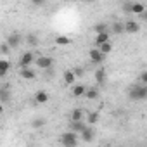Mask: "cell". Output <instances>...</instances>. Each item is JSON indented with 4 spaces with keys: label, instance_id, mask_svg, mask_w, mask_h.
I'll list each match as a JSON object with an SVG mask.
<instances>
[{
    "label": "cell",
    "instance_id": "obj_19",
    "mask_svg": "<svg viewBox=\"0 0 147 147\" xmlns=\"http://www.w3.org/2000/svg\"><path fill=\"white\" fill-rule=\"evenodd\" d=\"M109 40V33L107 31H102V33H97V36H95V43L99 45V43H104V42H107Z\"/></svg>",
    "mask_w": 147,
    "mask_h": 147
},
{
    "label": "cell",
    "instance_id": "obj_1",
    "mask_svg": "<svg viewBox=\"0 0 147 147\" xmlns=\"http://www.w3.org/2000/svg\"><path fill=\"white\" fill-rule=\"evenodd\" d=\"M130 99H133V100H144V99H147V87L144 83L133 87L130 90Z\"/></svg>",
    "mask_w": 147,
    "mask_h": 147
},
{
    "label": "cell",
    "instance_id": "obj_26",
    "mask_svg": "<svg viewBox=\"0 0 147 147\" xmlns=\"http://www.w3.org/2000/svg\"><path fill=\"white\" fill-rule=\"evenodd\" d=\"M43 125H45V119H43V118H38V119H35V121L31 123L33 128H42Z\"/></svg>",
    "mask_w": 147,
    "mask_h": 147
},
{
    "label": "cell",
    "instance_id": "obj_20",
    "mask_svg": "<svg viewBox=\"0 0 147 147\" xmlns=\"http://www.w3.org/2000/svg\"><path fill=\"white\" fill-rule=\"evenodd\" d=\"M80 119H83V111H82V109H73V113H71V121H80Z\"/></svg>",
    "mask_w": 147,
    "mask_h": 147
},
{
    "label": "cell",
    "instance_id": "obj_3",
    "mask_svg": "<svg viewBox=\"0 0 147 147\" xmlns=\"http://www.w3.org/2000/svg\"><path fill=\"white\" fill-rule=\"evenodd\" d=\"M52 64H54V59L49 57V55H40V57H36V67H40V69H50Z\"/></svg>",
    "mask_w": 147,
    "mask_h": 147
},
{
    "label": "cell",
    "instance_id": "obj_7",
    "mask_svg": "<svg viewBox=\"0 0 147 147\" xmlns=\"http://www.w3.org/2000/svg\"><path fill=\"white\" fill-rule=\"evenodd\" d=\"M123 24H125V33L133 35V33H138V31H140V24H138L137 21H133V19H130V21H126V23H123Z\"/></svg>",
    "mask_w": 147,
    "mask_h": 147
},
{
    "label": "cell",
    "instance_id": "obj_9",
    "mask_svg": "<svg viewBox=\"0 0 147 147\" xmlns=\"http://www.w3.org/2000/svg\"><path fill=\"white\" fill-rule=\"evenodd\" d=\"M95 82H97V85H104L106 83V67H97V71H95Z\"/></svg>",
    "mask_w": 147,
    "mask_h": 147
},
{
    "label": "cell",
    "instance_id": "obj_33",
    "mask_svg": "<svg viewBox=\"0 0 147 147\" xmlns=\"http://www.w3.org/2000/svg\"><path fill=\"white\" fill-rule=\"evenodd\" d=\"M2 111H4V106H2V104H0V114H2Z\"/></svg>",
    "mask_w": 147,
    "mask_h": 147
},
{
    "label": "cell",
    "instance_id": "obj_15",
    "mask_svg": "<svg viewBox=\"0 0 147 147\" xmlns=\"http://www.w3.org/2000/svg\"><path fill=\"white\" fill-rule=\"evenodd\" d=\"M83 95L90 100H95V99H99V88H87Z\"/></svg>",
    "mask_w": 147,
    "mask_h": 147
},
{
    "label": "cell",
    "instance_id": "obj_4",
    "mask_svg": "<svg viewBox=\"0 0 147 147\" xmlns=\"http://www.w3.org/2000/svg\"><path fill=\"white\" fill-rule=\"evenodd\" d=\"M88 57H90V61H92L94 64H100V62H104L106 54H102L99 49H92V50L88 52Z\"/></svg>",
    "mask_w": 147,
    "mask_h": 147
},
{
    "label": "cell",
    "instance_id": "obj_24",
    "mask_svg": "<svg viewBox=\"0 0 147 147\" xmlns=\"http://www.w3.org/2000/svg\"><path fill=\"white\" fill-rule=\"evenodd\" d=\"M95 33H102V31H107V23H100V24H95Z\"/></svg>",
    "mask_w": 147,
    "mask_h": 147
},
{
    "label": "cell",
    "instance_id": "obj_6",
    "mask_svg": "<svg viewBox=\"0 0 147 147\" xmlns=\"http://www.w3.org/2000/svg\"><path fill=\"white\" fill-rule=\"evenodd\" d=\"M21 42H23V36H21V35H18V33L9 35V36H7V40H5V43H7L11 49H18V47L21 45Z\"/></svg>",
    "mask_w": 147,
    "mask_h": 147
},
{
    "label": "cell",
    "instance_id": "obj_8",
    "mask_svg": "<svg viewBox=\"0 0 147 147\" xmlns=\"http://www.w3.org/2000/svg\"><path fill=\"white\" fill-rule=\"evenodd\" d=\"M80 133H82V138H83L85 142H92V140L95 138V130H94L92 126H85Z\"/></svg>",
    "mask_w": 147,
    "mask_h": 147
},
{
    "label": "cell",
    "instance_id": "obj_21",
    "mask_svg": "<svg viewBox=\"0 0 147 147\" xmlns=\"http://www.w3.org/2000/svg\"><path fill=\"white\" fill-rule=\"evenodd\" d=\"M111 30H113V33H116V35L119 33V35H121V33H125V24H123V23H113Z\"/></svg>",
    "mask_w": 147,
    "mask_h": 147
},
{
    "label": "cell",
    "instance_id": "obj_2",
    "mask_svg": "<svg viewBox=\"0 0 147 147\" xmlns=\"http://www.w3.org/2000/svg\"><path fill=\"white\" fill-rule=\"evenodd\" d=\"M61 142L64 144V147H75L78 144V135L75 131H67V133H62L61 137Z\"/></svg>",
    "mask_w": 147,
    "mask_h": 147
},
{
    "label": "cell",
    "instance_id": "obj_17",
    "mask_svg": "<svg viewBox=\"0 0 147 147\" xmlns=\"http://www.w3.org/2000/svg\"><path fill=\"white\" fill-rule=\"evenodd\" d=\"M85 90H87V87H83V85H75V87H73V95H75V97H83Z\"/></svg>",
    "mask_w": 147,
    "mask_h": 147
},
{
    "label": "cell",
    "instance_id": "obj_13",
    "mask_svg": "<svg viewBox=\"0 0 147 147\" xmlns=\"http://www.w3.org/2000/svg\"><path fill=\"white\" fill-rule=\"evenodd\" d=\"M85 126L87 125L83 123V119H80V121H71V131H75V133H80Z\"/></svg>",
    "mask_w": 147,
    "mask_h": 147
},
{
    "label": "cell",
    "instance_id": "obj_30",
    "mask_svg": "<svg viewBox=\"0 0 147 147\" xmlns=\"http://www.w3.org/2000/svg\"><path fill=\"white\" fill-rule=\"evenodd\" d=\"M9 49H11V47H9L5 42H4L2 45H0V52H2V54H9Z\"/></svg>",
    "mask_w": 147,
    "mask_h": 147
},
{
    "label": "cell",
    "instance_id": "obj_18",
    "mask_svg": "<svg viewBox=\"0 0 147 147\" xmlns=\"http://www.w3.org/2000/svg\"><path fill=\"white\" fill-rule=\"evenodd\" d=\"M75 80H76V76L73 75V71H66L64 73V83L66 85H73V83H75Z\"/></svg>",
    "mask_w": 147,
    "mask_h": 147
},
{
    "label": "cell",
    "instance_id": "obj_22",
    "mask_svg": "<svg viewBox=\"0 0 147 147\" xmlns=\"http://www.w3.org/2000/svg\"><path fill=\"white\" fill-rule=\"evenodd\" d=\"M87 121H88V125H95V123L99 121V113H97V111L90 113V114L87 116Z\"/></svg>",
    "mask_w": 147,
    "mask_h": 147
},
{
    "label": "cell",
    "instance_id": "obj_14",
    "mask_svg": "<svg viewBox=\"0 0 147 147\" xmlns=\"http://www.w3.org/2000/svg\"><path fill=\"white\" fill-rule=\"evenodd\" d=\"M131 12L133 14H144L145 12V5L144 4H140V2H131Z\"/></svg>",
    "mask_w": 147,
    "mask_h": 147
},
{
    "label": "cell",
    "instance_id": "obj_25",
    "mask_svg": "<svg viewBox=\"0 0 147 147\" xmlns=\"http://www.w3.org/2000/svg\"><path fill=\"white\" fill-rule=\"evenodd\" d=\"M26 42H28L30 45H33V47L38 45V38H36L35 35H28V36H26Z\"/></svg>",
    "mask_w": 147,
    "mask_h": 147
},
{
    "label": "cell",
    "instance_id": "obj_16",
    "mask_svg": "<svg viewBox=\"0 0 147 147\" xmlns=\"http://www.w3.org/2000/svg\"><path fill=\"white\" fill-rule=\"evenodd\" d=\"M97 49H99L102 54H109V52L113 50V45H111V42L107 40V42H104V43H99V45H97Z\"/></svg>",
    "mask_w": 147,
    "mask_h": 147
},
{
    "label": "cell",
    "instance_id": "obj_28",
    "mask_svg": "<svg viewBox=\"0 0 147 147\" xmlns=\"http://www.w3.org/2000/svg\"><path fill=\"white\" fill-rule=\"evenodd\" d=\"M9 90L7 88H2V90H0V100H7L9 97H11V94H7Z\"/></svg>",
    "mask_w": 147,
    "mask_h": 147
},
{
    "label": "cell",
    "instance_id": "obj_23",
    "mask_svg": "<svg viewBox=\"0 0 147 147\" xmlns=\"http://www.w3.org/2000/svg\"><path fill=\"white\" fill-rule=\"evenodd\" d=\"M55 43L57 45H69L71 43V38L69 36H57L55 38Z\"/></svg>",
    "mask_w": 147,
    "mask_h": 147
},
{
    "label": "cell",
    "instance_id": "obj_27",
    "mask_svg": "<svg viewBox=\"0 0 147 147\" xmlns=\"http://www.w3.org/2000/svg\"><path fill=\"white\" fill-rule=\"evenodd\" d=\"M71 71H73V75H75L76 78H82V76H83V73H85L83 67H75V69H71Z\"/></svg>",
    "mask_w": 147,
    "mask_h": 147
},
{
    "label": "cell",
    "instance_id": "obj_32",
    "mask_svg": "<svg viewBox=\"0 0 147 147\" xmlns=\"http://www.w3.org/2000/svg\"><path fill=\"white\" fill-rule=\"evenodd\" d=\"M140 83H144V85L147 83V73H145V71H144L142 75H140Z\"/></svg>",
    "mask_w": 147,
    "mask_h": 147
},
{
    "label": "cell",
    "instance_id": "obj_12",
    "mask_svg": "<svg viewBox=\"0 0 147 147\" xmlns=\"http://www.w3.org/2000/svg\"><path fill=\"white\" fill-rule=\"evenodd\" d=\"M36 75H35V71L33 69H30V67H21V78H24V80H33Z\"/></svg>",
    "mask_w": 147,
    "mask_h": 147
},
{
    "label": "cell",
    "instance_id": "obj_29",
    "mask_svg": "<svg viewBox=\"0 0 147 147\" xmlns=\"http://www.w3.org/2000/svg\"><path fill=\"white\" fill-rule=\"evenodd\" d=\"M131 2H133V0H126V4H125V7H123L125 12H131Z\"/></svg>",
    "mask_w": 147,
    "mask_h": 147
},
{
    "label": "cell",
    "instance_id": "obj_31",
    "mask_svg": "<svg viewBox=\"0 0 147 147\" xmlns=\"http://www.w3.org/2000/svg\"><path fill=\"white\" fill-rule=\"evenodd\" d=\"M45 2H47V0H31V4H33V5H36V7H40V5H43Z\"/></svg>",
    "mask_w": 147,
    "mask_h": 147
},
{
    "label": "cell",
    "instance_id": "obj_5",
    "mask_svg": "<svg viewBox=\"0 0 147 147\" xmlns=\"http://www.w3.org/2000/svg\"><path fill=\"white\" fill-rule=\"evenodd\" d=\"M35 62V54L33 52H24L19 59V66L21 67H30L31 64Z\"/></svg>",
    "mask_w": 147,
    "mask_h": 147
},
{
    "label": "cell",
    "instance_id": "obj_34",
    "mask_svg": "<svg viewBox=\"0 0 147 147\" xmlns=\"http://www.w3.org/2000/svg\"><path fill=\"white\" fill-rule=\"evenodd\" d=\"M85 2H92V0H85Z\"/></svg>",
    "mask_w": 147,
    "mask_h": 147
},
{
    "label": "cell",
    "instance_id": "obj_11",
    "mask_svg": "<svg viewBox=\"0 0 147 147\" xmlns=\"http://www.w3.org/2000/svg\"><path fill=\"white\" fill-rule=\"evenodd\" d=\"M9 69H11V62L7 59H2V61H0V78H4L9 73Z\"/></svg>",
    "mask_w": 147,
    "mask_h": 147
},
{
    "label": "cell",
    "instance_id": "obj_10",
    "mask_svg": "<svg viewBox=\"0 0 147 147\" xmlns=\"http://www.w3.org/2000/svg\"><path fill=\"white\" fill-rule=\"evenodd\" d=\"M49 99H50V97H49V94H47L45 90H38V92L35 94V102H36V104H47Z\"/></svg>",
    "mask_w": 147,
    "mask_h": 147
}]
</instances>
